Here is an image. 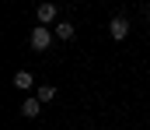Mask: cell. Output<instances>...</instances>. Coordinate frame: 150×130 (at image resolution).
<instances>
[{"instance_id": "obj_1", "label": "cell", "mask_w": 150, "mask_h": 130, "mask_svg": "<svg viewBox=\"0 0 150 130\" xmlns=\"http://www.w3.org/2000/svg\"><path fill=\"white\" fill-rule=\"evenodd\" d=\"M52 25H38V28H32V35H28V46L35 49V53H45L49 46H52Z\"/></svg>"}, {"instance_id": "obj_5", "label": "cell", "mask_w": 150, "mask_h": 130, "mask_svg": "<svg viewBox=\"0 0 150 130\" xmlns=\"http://www.w3.org/2000/svg\"><path fill=\"white\" fill-rule=\"evenodd\" d=\"M14 88H18V91H32V88H35L32 70H18V74H14Z\"/></svg>"}, {"instance_id": "obj_3", "label": "cell", "mask_w": 150, "mask_h": 130, "mask_svg": "<svg viewBox=\"0 0 150 130\" xmlns=\"http://www.w3.org/2000/svg\"><path fill=\"white\" fill-rule=\"evenodd\" d=\"M108 35H112L115 42H122V39H126V35H129V21H126V18H122V14H115L112 21H108Z\"/></svg>"}, {"instance_id": "obj_6", "label": "cell", "mask_w": 150, "mask_h": 130, "mask_svg": "<svg viewBox=\"0 0 150 130\" xmlns=\"http://www.w3.org/2000/svg\"><path fill=\"white\" fill-rule=\"evenodd\" d=\"M38 113H42V102H38V98H25V102H21V116L35 120Z\"/></svg>"}, {"instance_id": "obj_4", "label": "cell", "mask_w": 150, "mask_h": 130, "mask_svg": "<svg viewBox=\"0 0 150 130\" xmlns=\"http://www.w3.org/2000/svg\"><path fill=\"white\" fill-rule=\"evenodd\" d=\"M52 32H56V39H63V42H70V39L77 35V25H74V21H67V18H59V21L52 25Z\"/></svg>"}, {"instance_id": "obj_2", "label": "cell", "mask_w": 150, "mask_h": 130, "mask_svg": "<svg viewBox=\"0 0 150 130\" xmlns=\"http://www.w3.org/2000/svg\"><path fill=\"white\" fill-rule=\"evenodd\" d=\"M35 18H38V25H56V21H59V7H56L52 0H42L38 11H35Z\"/></svg>"}, {"instance_id": "obj_7", "label": "cell", "mask_w": 150, "mask_h": 130, "mask_svg": "<svg viewBox=\"0 0 150 130\" xmlns=\"http://www.w3.org/2000/svg\"><path fill=\"white\" fill-rule=\"evenodd\" d=\"M35 98H38V102H42V106H49V102L56 98V85H38Z\"/></svg>"}]
</instances>
